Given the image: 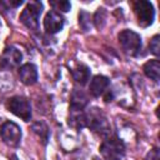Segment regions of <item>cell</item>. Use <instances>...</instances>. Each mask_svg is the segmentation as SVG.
<instances>
[{
  "label": "cell",
  "instance_id": "6da1fadb",
  "mask_svg": "<svg viewBox=\"0 0 160 160\" xmlns=\"http://www.w3.org/2000/svg\"><path fill=\"white\" fill-rule=\"evenodd\" d=\"M100 154L105 160H122L125 156V145L119 138H109L100 145Z\"/></svg>",
  "mask_w": 160,
  "mask_h": 160
},
{
  "label": "cell",
  "instance_id": "7a4b0ae2",
  "mask_svg": "<svg viewBox=\"0 0 160 160\" xmlns=\"http://www.w3.org/2000/svg\"><path fill=\"white\" fill-rule=\"evenodd\" d=\"M119 44L128 55H136L141 49V38L132 30H122L118 35Z\"/></svg>",
  "mask_w": 160,
  "mask_h": 160
},
{
  "label": "cell",
  "instance_id": "3957f363",
  "mask_svg": "<svg viewBox=\"0 0 160 160\" xmlns=\"http://www.w3.org/2000/svg\"><path fill=\"white\" fill-rule=\"evenodd\" d=\"M41 10H42V4L40 1L29 2L20 14V21L30 30H38Z\"/></svg>",
  "mask_w": 160,
  "mask_h": 160
},
{
  "label": "cell",
  "instance_id": "277c9868",
  "mask_svg": "<svg viewBox=\"0 0 160 160\" xmlns=\"http://www.w3.org/2000/svg\"><path fill=\"white\" fill-rule=\"evenodd\" d=\"M6 109L18 118H21L24 121H29L31 119V105L24 96H12L8 99Z\"/></svg>",
  "mask_w": 160,
  "mask_h": 160
},
{
  "label": "cell",
  "instance_id": "5b68a950",
  "mask_svg": "<svg viewBox=\"0 0 160 160\" xmlns=\"http://www.w3.org/2000/svg\"><path fill=\"white\" fill-rule=\"evenodd\" d=\"M135 15L138 19V24L142 28H148L154 22L155 18V10L150 1L146 0H139L134 4Z\"/></svg>",
  "mask_w": 160,
  "mask_h": 160
},
{
  "label": "cell",
  "instance_id": "8992f818",
  "mask_svg": "<svg viewBox=\"0 0 160 160\" xmlns=\"http://www.w3.org/2000/svg\"><path fill=\"white\" fill-rule=\"evenodd\" d=\"M0 135L2 140L10 146H18L21 140V129L12 121H6L1 125Z\"/></svg>",
  "mask_w": 160,
  "mask_h": 160
},
{
  "label": "cell",
  "instance_id": "52a82bcc",
  "mask_svg": "<svg viewBox=\"0 0 160 160\" xmlns=\"http://www.w3.org/2000/svg\"><path fill=\"white\" fill-rule=\"evenodd\" d=\"M86 126L91 128L94 131H99L101 135L109 132V124L106 118L98 109H94L89 115H86Z\"/></svg>",
  "mask_w": 160,
  "mask_h": 160
},
{
  "label": "cell",
  "instance_id": "ba28073f",
  "mask_svg": "<svg viewBox=\"0 0 160 160\" xmlns=\"http://www.w3.org/2000/svg\"><path fill=\"white\" fill-rule=\"evenodd\" d=\"M22 60V54L12 46H9L4 50L1 59H0V65L4 69H12V68H18L20 65Z\"/></svg>",
  "mask_w": 160,
  "mask_h": 160
},
{
  "label": "cell",
  "instance_id": "9c48e42d",
  "mask_svg": "<svg viewBox=\"0 0 160 160\" xmlns=\"http://www.w3.org/2000/svg\"><path fill=\"white\" fill-rule=\"evenodd\" d=\"M64 22H65V20L61 14H59L56 11H49L44 19V28H45L46 32L55 34L64 28Z\"/></svg>",
  "mask_w": 160,
  "mask_h": 160
},
{
  "label": "cell",
  "instance_id": "30bf717a",
  "mask_svg": "<svg viewBox=\"0 0 160 160\" xmlns=\"http://www.w3.org/2000/svg\"><path fill=\"white\" fill-rule=\"evenodd\" d=\"M110 81L106 76L104 75H96L92 78V80L90 81V85H89V90H90V94L92 96H100L105 92V90L108 89Z\"/></svg>",
  "mask_w": 160,
  "mask_h": 160
},
{
  "label": "cell",
  "instance_id": "8fae6325",
  "mask_svg": "<svg viewBox=\"0 0 160 160\" xmlns=\"http://www.w3.org/2000/svg\"><path fill=\"white\" fill-rule=\"evenodd\" d=\"M19 76L22 84L32 85L38 80V70L32 64H24L19 69Z\"/></svg>",
  "mask_w": 160,
  "mask_h": 160
},
{
  "label": "cell",
  "instance_id": "7c38bea8",
  "mask_svg": "<svg viewBox=\"0 0 160 160\" xmlns=\"http://www.w3.org/2000/svg\"><path fill=\"white\" fill-rule=\"evenodd\" d=\"M88 104V96L81 91L75 89L71 94V100H70V109L71 111H81Z\"/></svg>",
  "mask_w": 160,
  "mask_h": 160
},
{
  "label": "cell",
  "instance_id": "4fadbf2b",
  "mask_svg": "<svg viewBox=\"0 0 160 160\" xmlns=\"http://www.w3.org/2000/svg\"><path fill=\"white\" fill-rule=\"evenodd\" d=\"M71 74L74 80L80 85H85L90 79V69L84 64H79L76 68H74Z\"/></svg>",
  "mask_w": 160,
  "mask_h": 160
},
{
  "label": "cell",
  "instance_id": "5bb4252c",
  "mask_svg": "<svg viewBox=\"0 0 160 160\" xmlns=\"http://www.w3.org/2000/svg\"><path fill=\"white\" fill-rule=\"evenodd\" d=\"M142 70H144V72H145V75L148 78H150L155 82L159 81V76H160V62H159V60L154 59V60L148 61L144 65Z\"/></svg>",
  "mask_w": 160,
  "mask_h": 160
},
{
  "label": "cell",
  "instance_id": "9a60e30c",
  "mask_svg": "<svg viewBox=\"0 0 160 160\" xmlns=\"http://www.w3.org/2000/svg\"><path fill=\"white\" fill-rule=\"evenodd\" d=\"M69 124L76 129H81L86 126V114L82 111H71V115L69 118Z\"/></svg>",
  "mask_w": 160,
  "mask_h": 160
},
{
  "label": "cell",
  "instance_id": "2e32d148",
  "mask_svg": "<svg viewBox=\"0 0 160 160\" xmlns=\"http://www.w3.org/2000/svg\"><path fill=\"white\" fill-rule=\"evenodd\" d=\"M49 4H50V6H52L54 10H60L62 12H68L71 8L70 2L66 0H51V1H49Z\"/></svg>",
  "mask_w": 160,
  "mask_h": 160
},
{
  "label": "cell",
  "instance_id": "e0dca14e",
  "mask_svg": "<svg viewBox=\"0 0 160 160\" xmlns=\"http://www.w3.org/2000/svg\"><path fill=\"white\" fill-rule=\"evenodd\" d=\"M159 39L160 36L159 35H155L151 40H150V44H149V48H150V51L154 54V55H159L160 52V45H159Z\"/></svg>",
  "mask_w": 160,
  "mask_h": 160
},
{
  "label": "cell",
  "instance_id": "ac0fdd59",
  "mask_svg": "<svg viewBox=\"0 0 160 160\" xmlns=\"http://www.w3.org/2000/svg\"><path fill=\"white\" fill-rule=\"evenodd\" d=\"M90 15L88 14V12H85V11H81L80 14H79V24L81 25V28L84 29V26H85V22H88V25L89 26H91V24H90Z\"/></svg>",
  "mask_w": 160,
  "mask_h": 160
},
{
  "label": "cell",
  "instance_id": "d6986e66",
  "mask_svg": "<svg viewBox=\"0 0 160 160\" xmlns=\"http://www.w3.org/2000/svg\"><path fill=\"white\" fill-rule=\"evenodd\" d=\"M146 160H159V149H152L146 155Z\"/></svg>",
  "mask_w": 160,
  "mask_h": 160
},
{
  "label": "cell",
  "instance_id": "ffe728a7",
  "mask_svg": "<svg viewBox=\"0 0 160 160\" xmlns=\"http://www.w3.org/2000/svg\"><path fill=\"white\" fill-rule=\"evenodd\" d=\"M22 2H24L22 0H19V1H9V4L12 5V6H19V5H21Z\"/></svg>",
  "mask_w": 160,
  "mask_h": 160
},
{
  "label": "cell",
  "instance_id": "44dd1931",
  "mask_svg": "<svg viewBox=\"0 0 160 160\" xmlns=\"http://www.w3.org/2000/svg\"><path fill=\"white\" fill-rule=\"evenodd\" d=\"M92 160H101V159H99V158H96V156H95V158H94Z\"/></svg>",
  "mask_w": 160,
  "mask_h": 160
}]
</instances>
